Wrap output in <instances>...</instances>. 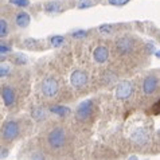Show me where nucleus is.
<instances>
[{"instance_id": "nucleus-1", "label": "nucleus", "mask_w": 160, "mask_h": 160, "mask_svg": "<svg viewBox=\"0 0 160 160\" xmlns=\"http://www.w3.org/2000/svg\"><path fill=\"white\" fill-rule=\"evenodd\" d=\"M47 141L50 144L51 148L54 149H58L61 147L65 145V141H66V133L62 128H55L52 129L50 133H48V137H47Z\"/></svg>"}, {"instance_id": "nucleus-2", "label": "nucleus", "mask_w": 160, "mask_h": 160, "mask_svg": "<svg viewBox=\"0 0 160 160\" xmlns=\"http://www.w3.org/2000/svg\"><path fill=\"white\" fill-rule=\"evenodd\" d=\"M19 124L14 120H11V121H7L6 124L3 125V129H2V135L6 140L8 141H12L15 140L18 136H19Z\"/></svg>"}, {"instance_id": "nucleus-3", "label": "nucleus", "mask_w": 160, "mask_h": 160, "mask_svg": "<svg viewBox=\"0 0 160 160\" xmlns=\"http://www.w3.org/2000/svg\"><path fill=\"white\" fill-rule=\"evenodd\" d=\"M58 82L54 77H46L42 81V93L46 97H54L58 93Z\"/></svg>"}, {"instance_id": "nucleus-4", "label": "nucleus", "mask_w": 160, "mask_h": 160, "mask_svg": "<svg viewBox=\"0 0 160 160\" xmlns=\"http://www.w3.org/2000/svg\"><path fill=\"white\" fill-rule=\"evenodd\" d=\"M92 112H93V101L92 100H85L78 105L75 116H77L78 120L83 121V120H88L89 117H90Z\"/></svg>"}, {"instance_id": "nucleus-5", "label": "nucleus", "mask_w": 160, "mask_h": 160, "mask_svg": "<svg viewBox=\"0 0 160 160\" xmlns=\"http://www.w3.org/2000/svg\"><path fill=\"white\" fill-rule=\"evenodd\" d=\"M133 92V86L129 81H122L120 82L116 88V97L118 100H127L129 98Z\"/></svg>"}, {"instance_id": "nucleus-6", "label": "nucleus", "mask_w": 160, "mask_h": 160, "mask_svg": "<svg viewBox=\"0 0 160 160\" xmlns=\"http://www.w3.org/2000/svg\"><path fill=\"white\" fill-rule=\"evenodd\" d=\"M116 48H117V51L121 55H128L133 50V42H132V39L127 38V37L120 38L118 41H117V43H116Z\"/></svg>"}, {"instance_id": "nucleus-7", "label": "nucleus", "mask_w": 160, "mask_h": 160, "mask_svg": "<svg viewBox=\"0 0 160 160\" xmlns=\"http://www.w3.org/2000/svg\"><path fill=\"white\" fill-rule=\"evenodd\" d=\"M70 82L74 88H82L88 82V75L81 70H74L70 75Z\"/></svg>"}, {"instance_id": "nucleus-8", "label": "nucleus", "mask_w": 160, "mask_h": 160, "mask_svg": "<svg viewBox=\"0 0 160 160\" xmlns=\"http://www.w3.org/2000/svg\"><path fill=\"white\" fill-rule=\"evenodd\" d=\"M93 58H94L96 62H98V63H104L105 61H108L109 58V50L108 47L105 46H98L93 52Z\"/></svg>"}, {"instance_id": "nucleus-9", "label": "nucleus", "mask_w": 160, "mask_h": 160, "mask_svg": "<svg viewBox=\"0 0 160 160\" xmlns=\"http://www.w3.org/2000/svg\"><path fill=\"white\" fill-rule=\"evenodd\" d=\"M158 88V78L153 77V75H149L144 79V83H143V90L145 94H152V93L156 90Z\"/></svg>"}, {"instance_id": "nucleus-10", "label": "nucleus", "mask_w": 160, "mask_h": 160, "mask_svg": "<svg viewBox=\"0 0 160 160\" xmlns=\"http://www.w3.org/2000/svg\"><path fill=\"white\" fill-rule=\"evenodd\" d=\"M2 98L4 101V104L7 106H11L15 102V93L10 86H3L2 89Z\"/></svg>"}, {"instance_id": "nucleus-11", "label": "nucleus", "mask_w": 160, "mask_h": 160, "mask_svg": "<svg viewBox=\"0 0 160 160\" xmlns=\"http://www.w3.org/2000/svg\"><path fill=\"white\" fill-rule=\"evenodd\" d=\"M131 139L135 141V143L143 145L147 143V140H148V132H147L145 129H143V128H140V129H136L135 132L132 133Z\"/></svg>"}, {"instance_id": "nucleus-12", "label": "nucleus", "mask_w": 160, "mask_h": 160, "mask_svg": "<svg viewBox=\"0 0 160 160\" xmlns=\"http://www.w3.org/2000/svg\"><path fill=\"white\" fill-rule=\"evenodd\" d=\"M15 22H16V24L19 26V27L24 28V27H27V26L30 24L31 18H30V15L27 14V12H19V14L16 15V18H15Z\"/></svg>"}, {"instance_id": "nucleus-13", "label": "nucleus", "mask_w": 160, "mask_h": 160, "mask_svg": "<svg viewBox=\"0 0 160 160\" xmlns=\"http://www.w3.org/2000/svg\"><path fill=\"white\" fill-rule=\"evenodd\" d=\"M50 112L58 114V116H61V117H65L66 114L70 113V108H68V106H51Z\"/></svg>"}, {"instance_id": "nucleus-14", "label": "nucleus", "mask_w": 160, "mask_h": 160, "mask_svg": "<svg viewBox=\"0 0 160 160\" xmlns=\"http://www.w3.org/2000/svg\"><path fill=\"white\" fill-rule=\"evenodd\" d=\"M31 114H32V117L37 120V121H41V120H43L46 117V113H44V110L42 108H35Z\"/></svg>"}, {"instance_id": "nucleus-15", "label": "nucleus", "mask_w": 160, "mask_h": 160, "mask_svg": "<svg viewBox=\"0 0 160 160\" xmlns=\"http://www.w3.org/2000/svg\"><path fill=\"white\" fill-rule=\"evenodd\" d=\"M44 10H46L47 12H59L61 11V7L58 3L55 2H50L46 4V7H44Z\"/></svg>"}, {"instance_id": "nucleus-16", "label": "nucleus", "mask_w": 160, "mask_h": 160, "mask_svg": "<svg viewBox=\"0 0 160 160\" xmlns=\"http://www.w3.org/2000/svg\"><path fill=\"white\" fill-rule=\"evenodd\" d=\"M50 42H51V44H52L54 47H59V46H62V44H63L65 38L61 37V35H54V37L50 38Z\"/></svg>"}, {"instance_id": "nucleus-17", "label": "nucleus", "mask_w": 160, "mask_h": 160, "mask_svg": "<svg viewBox=\"0 0 160 160\" xmlns=\"http://www.w3.org/2000/svg\"><path fill=\"white\" fill-rule=\"evenodd\" d=\"M8 32V28H7V22L2 19L0 20V35H2V38H4Z\"/></svg>"}, {"instance_id": "nucleus-18", "label": "nucleus", "mask_w": 160, "mask_h": 160, "mask_svg": "<svg viewBox=\"0 0 160 160\" xmlns=\"http://www.w3.org/2000/svg\"><path fill=\"white\" fill-rule=\"evenodd\" d=\"M100 32L101 34H104V35H108V34H110L112 32V30H113V27L110 24H102V26H100Z\"/></svg>"}, {"instance_id": "nucleus-19", "label": "nucleus", "mask_w": 160, "mask_h": 160, "mask_svg": "<svg viewBox=\"0 0 160 160\" xmlns=\"http://www.w3.org/2000/svg\"><path fill=\"white\" fill-rule=\"evenodd\" d=\"M11 72V69H10V66L8 65H2V68H0V77L2 78H6L8 74H10Z\"/></svg>"}, {"instance_id": "nucleus-20", "label": "nucleus", "mask_w": 160, "mask_h": 160, "mask_svg": "<svg viewBox=\"0 0 160 160\" xmlns=\"http://www.w3.org/2000/svg\"><path fill=\"white\" fill-rule=\"evenodd\" d=\"M15 63L16 65H26L27 63V58H26V57L23 55V54H18L16 57H15Z\"/></svg>"}, {"instance_id": "nucleus-21", "label": "nucleus", "mask_w": 160, "mask_h": 160, "mask_svg": "<svg viewBox=\"0 0 160 160\" xmlns=\"http://www.w3.org/2000/svg\"><path fill=\"white\" fill-rule=\"evenodd\" d=\"M10 3L15 4V6H19V7H27L30 4L28 0H10Z\"/></svg>"}, {"instance_id": "nucleus-22", "label": "nucleus", "mask_w": 160, "mask_h": 160, "mask_svg": "<svg viewBox=\"0 0 160 160\" xmlns=\"http://www.w3.org/2000/svg\"><path fill=\"white\" fill-rule=\"evenodd\" d=\"M6 52H11V47L7 46L6 43H2L0 44V54H2V57H3Z\"/></svg>"}, {"instance_id": "nucleus-23", "label": "nucleus", "mask_w": 160, "mask_h": 160, "mask_svg": "<svg viewBox=\"0 0 160 160\" xmlns=\"http://www.w3.org/2000/svg\"><path fill=\"white\" fill-rule=\"evenodd\" d=\"M72 37L73 38H83V37H86V31H83V30L74 31V32L72 34Z\"/></svg>"}, {"instance_id": "nucleus-24", "label": "nucleus", "mask_w": 160, "mask_h": 160, "mask_svg": "<svg viewBox=\"0 0 160 160\" xmlns=\"http://www.w3.org/2000/svg\"><path fill=\"white\" fill-rule=\"evenodd\" d=\"M129 0H109V3L112 4V6H124V4H127Z\"/></svg>"}, {"instance_id": "nucleus-25", "label": "nucleus", "mask_w": 160, "mask_h": 160, "mask_svg": "<svg viewBox=\"0 0 160 160\" xmlns=\"http://www.w3.org/2000/svg\"><path fill=\"white\" fill-rule=\"evenodd\" d=\"M31 160H43V156L41 153H34L32 156H31Z\"/></svg>"}, {"instance_id": "nucleus-26", "label": "nucleus", "mask_w": 160, "mask_h": 160, "mask_svg": "<svg viewBox=\"0 0 160 160\" xmlns=\"http://www.w3.org/2000/svg\"><path fill=\"white\" fill-rule=\"evenodd\" d=\"M152 109H153V112H155V113H158V112H160V101L158 102V104H156V105H155V106H153V108H152Z\"/></svg>"}, {"instance_id": "nucleus-27", "label": "nucleus", "mask_w": 160, "mask_h": 160, "mask_svg": "<svg viewBox=\"0 0 160 160\" xmlns=\"http://www.w3.org/2000/svg\"><path fill=\"white\" fill-rule=\"evenodd\" d=\"M6 155H7V149H4V148H3V153H2V159H4V158H6Z\"/></svg>"}, {"instance_id": "nucleus-28", "label": "nucleus", "mask_w": 160, "mask_h": 160, "mask_svg": "<svg viewBox=\"0 0 160 160\" xmlns=\"http://www.w3.org/2000/svg\"><path fill=\"white\" fill-rule=\"evenodd\" d=\"M129 160H139V159H137L136 156H132V158H129Z\"/></svg>"}, {"instance_id": "nucleus-29", "label": "nucleus", "mask_w": 160, "mask_h": 160, "mask_svg": "<svg viewBox=\"0 0 160 160\" xmlns=\"http://www.w3.org/2000/svg\"><path fill=\"white\" fill-rule=\"evenodd\" d=\"M156 57H159V58H160V50H159V51H156Z\"/></svg>"}]
</instances>
